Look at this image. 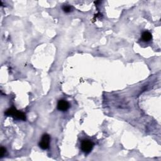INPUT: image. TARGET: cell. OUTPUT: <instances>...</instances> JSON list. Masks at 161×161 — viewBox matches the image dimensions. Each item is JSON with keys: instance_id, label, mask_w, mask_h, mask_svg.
<instances>
[{"instance_id": "6da1fadb", "label": "cell", "mask_w": 161, "mask_h": 161, "mask_svg": "<svg viewBox=\"0 0 161 161\" xmlns=\"http://www.w3.org/2000/svg\"><path fill=\"white\" fill-rule=\"evenodd\" d=\"M4 114L8 116L13 117L15 119H16V120H23V121L26 120V116L24 113L20 111L17 110L15 108H11L7 110L4 113Z\"/></svg>"}, {"instance_id": "7a4b0ae2", "label": "cell", "mask_w": 161, "mask_h": 161, "mask_svg": "<svg viewBox=\"0 0 161 161\" xmlns=\"http://www.w3.org/2000/svg\"><path fill=\"white\" fill-rule=\"evenodd\" d=\"M94 144L93 142L89 140H84L81 142V150L85 152V153H89L90 152L93 148Z\"/></svg>"}, {"instance_id": "3957f363", "label": "cell", "mask_w": 161, "mask_h": 161, "mask_svg": "<svg viewBox=\"0 0 161 161\" xmlns=\"http://www.w3.org/2000/svg\"><path fill=\"white\" fill-rule=\"evenodd\" d=\"M50 140V136L48 134H44L42 137V139L39 143L40 147L43 150H46L49 147Z\"/></svg>"}, {"instance_id": "277c9868", "label": "cell", "mask_w": 161, "mask_h": 161, "mask_svg": "<svg viewBox=\"0 0 161 161\" xmlns=\"http://www.w3.org/2000/svg\"><path fill=\"white\" fill-rule=\"evenodd\" d=\"M69 108V104L65 100H59L57 103V108L59 110L65 111H67Z\"/></svg>"}, {"instance_id": "5b68a950", "label": "cell", "mask_w": 161, "mask_h": 161, "mask_svg": "<svg viewBox=\"0 0 161 161\" xmlns=\"http://www.w3.org/2000/svg\"><path fill=\"white\" fill-rule=\"evenodd\" d=\"M152 34L148 32H143L142 35V39L143 41L144 42H148L152 39Z\"/></svg>"}, {"instance_id": "8992f818", "label": "cell", "mask_w": 161, "mask_h": 161, "mask_svg": "<svg viewBox=\"0 0 161 161\" xmlns=\"http://www.w3.org/2000/svg\"><path fill=\"white\" fill-rule=\"evenodd\" d=\"M62 10L65 13H69V12H70L71 11H72V7H70V6H68V5H65L62 7Z\"/></svg>"}, {"instance_id": "52a82bcc", "label": "cell", "mask_w": 161, "mask_h": 161, "mask_svg": "<svg viewBox=\"0 0 161 161\" xmlns=\"http://www.w3.org/2000/svg\"><path fill=\"white\" fill-rule=\"evenodd\" d=\"M5 152H6V148L3 147H1V148H0V157L2 158L4 156Z\"/></svg>"}]
</instances>
